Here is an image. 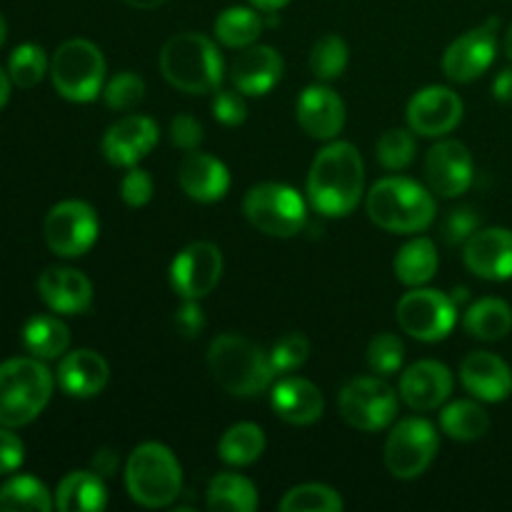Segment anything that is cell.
<instances>
[{
    "label": "cell",
    "instance_id": "cb8c5ba5",
    "mask_svg": "<svg viewBox=\"0 0 512 512\" xmlns=\"http://www.w3.org/2000/svg\"><path fill=\"white\" fill-rule=\"evenodd\" d=\"M38 293L53 313L80 315L93 305V285L80 270L48 268L38 280Z\"/></svg>",
    "mask_w": 512,
    "mask_h": 512
},
{
    "label": "cell",
    "instance_id": "74e56055",
    "mask_svg": "<svg viewBox=\"0 0 512 512\" xmlns=\"http://www.w3.org/2000/svg\"><path fill=\"white\" fill-rule=\"evenodd\" d=\"M48 73V58L45 50L35 43H23L10 53L8 75L18 88H33Z\"/></svg>",
    "mask_w": 512,
    "mask_h": 512
},
{
    "label": "cell",
    "instance_id": "8fae6325",
    "mask_svg": "<svg viewBox=\"0 0 512 512\" xmlns=\"http://www.w3.org/2000/svg\"><path fill=\"white\" fill-rule=\"evenodd\" d=\"M395 318L403 333L423 343H438L450 335L458 320V305L450 295L433 288H413L398 300Z\"/></svg>",
    "mask_w": 512,
    "mask_h": 512
},
{
    "label": "cell",
    "instance_id": "f35d334b",
    "mask_svg": "<svg viewBox=\"0 0 512 512\" xmlns=\"http://www.w3.org/2000/svg\"><path fill=\"white\" fill-rule=\"evenodd\" d=\"M375 158L385 170H405L415 160L413 130L393 128L385 130L375 143Z\"/></svg>",
    "mask_w": 512,
    "mask_h": 512
},
{
    "label": "cell",
    "instance_id": "d6a6232c",
    "mask_svg": "<svg viewBox=\"0 0 512 512\" xmlns=\"http://www.w3.org/2000/svg\"><path fill=\"white\" fill-rule=\"evenodd\" d=\"M265 453V433L255 423H235L223 433L218 443V455L223 463L245 468L260 460Z\"/></svg>",
    "mask_w": 512,
    "mask_h": 512
},
{
    "label": "cell",
    "instance_id": "52a82bcc",
    "mask_svg": "<svg viewBox=\"0 0 512 512\" xmlns=\"http://www.w3.org/2000/svg\"><path fill=\"white\" fill-rule=\"evenodd\" d=\"M50 80L70 103H90L103 93L105 58L95 43L85 38L65 40L50 60Z\"/></svg>",
    "mask_w": 512,
    "mask_h": 512
},
{
    "label": "cell",
    "instance_id": "f6af8a7d",
    "mask_svg": "<svg viewBox=\"0 0 512 512\" xmlns=\"http://www.w3.org/2000/svg\"><path fill=\"white\" fill-rule=\"evenodd\" d=\"M120 195H123V203L130 208H143L153 198V178L148 175V170L143 168H128L123 183H120Z\"/></svg>",
    "mask_w": 512,
    "mask_h": 512
},
{
    "label": "cell",
    "instance_id": "603a6c76",
    "mask_svg": "<svg viewBox=\"0 0 512 512\" xmlns=\"http://www.w3.org/2000/svg\"><path fill=\"white\" fill-rule=\"evenodd\" d=\"M270 405L275 415L288 425H313L325 410L318 385L305 378H293V375L270 385Z\"/></svg>",
    "mask_w": 512,
    "mask_h": 512
},
{
    "label": "cell",
    "instance_id": "7bdbcfd3",
    "mask_svg": "<svg viewBox=\"0 0 512 512\" xmlns=\"http://www.w3.org/2000/svg\"><path fill=\"white\" fill-rule=\"evenodd\" d=\"M478 230L480 215L478 210L468 208V205L450 210L448 218L443 220V238L448 240V245H465Z\"/></svg>",
    "mask_w": 512,
    "mask_h": 512
},
{
    "label": "cell",
    "instance_id": "484cf974",
    "mask_svg": "<svg viewBox=\"0 0 512 512\" xmlns=\"http://www.w3.org/2000/svg\"><path fill=\"white\" fill-rule=\"evenodd\" d=\"M110 380L108 360L95 350H73L65 353L58 365V385L70 398H95Z\"/></svg>",
    "mask_w": 512,
    "mask_h": 512
},
{
    "label": "cell",
    "instance_id": "db71d44e",
    "mask_svg": "<svg viewBox=\"0 0 512 512\" xmlns=\"http://www.w3.org/2000/svg\"><path fill=\"white\" fill-rule=\"evenodd\" d=\"M128 5H133V8L138 10H153V8H160V5H165L168 0H125Z\"/></svg>",
    "mask_w": 512,
    "mask_h": 512
},
{
    "label": "cell",
    "instance_id": "6da1fadb",
    "mask_svg": "<svg viewBox=\"0 0 512 512\" xmlns=\"http://www.w3.org/2000/svg\"><path fill=\"white\" fill-rule=\"evenodd\" d=\"M365 188V165L358 148L333 140L315 155L308 173V198L318 213L345 218L358 208Z\"/></svg>",
    "mask_w": 512,
    "mask_h": 512
},
{
    "label": "cell",
    "instance_id": "9c48e42d",
    "mask_svg": "<svg viewBox=\"0 0 512 512\" xmlns=\"http://www.w3.org/2000/svg\"><path fill=\"white\" fill-rule=\"evenodd\" d=\"M338 408L350 428L378 433L398 418V395L380 375H363L345 383L338 395Z\"/></svg>",
    "mask_w": 512,
    "mask_h": 512
},
{
    "label": "cell",
    "instance_id": "f907efd6",
    "mask_svg": "<svg viewBox=\"0 0 512 512\" xmlns=\"http://www.w3.org/2000/svg\"><path fill=\"white\" fill-rule=\"evenodd\" d=\"M493 95L500 103H512V68L500 70L498 78L493 80Z\"/></svg>",
    "mask_w": 512,
    "mask_h": 512
},
{
    "label": "cell",
    "instance_id": "11a10c76",
    "mask_svg": "<svg viewBox=\"0 0 512 512\" xmlns=\"http://www.w3.org/2000/svg\"><path fill=\"white\" fill-rule=\"evenodd\" d=\"M450 298H453L455 305H458V308H460V303H465V300H468V290H465V288H455Z\"/></svg>",
    "mask_w": 512,
    "mask_h": 512
},
{
    "label": "cell",
    "instance_id": "8d00e7d4",
    "mask_svg": "<svg viewBox=\"0 0 512 512\" xmlns=\"http://www.w3.org/2000/svg\"><path fill=\"white\" fill-rule=\"evenodd\" d=\"M350 50L340 35H323L310 50V70L318 80H335L348 68Z\"/></svg>",
    "mask_w": 512,
    "mask_h": 512
},
{
    "label": "cell",
    "instance_id": "7a4b0ae2",
    "mask_svg": "<svg viewBox=\"0 0 512 512\" xmlns=\"http://www.w3.org/2000/svg\"><path fill=\"white\" fill-rule=\"evenodd\" d=\"M208 368L218 388L235 398H255L270 390L275 380L270 353L235 333L213 338L208 348Z\"/></svg>",
    "mask_w": 512,
    "mask_h": 512
},
{
    "label": "cell",
    "instance_id": "7c38bea8",
    "mask_svg": "<svg viewBox=\"0 0 512 512\" xmlns=\"http://www.w3.org/2000/svg\"><path fill=\"white\" fill-rule=\"evenodd\" d=\"M45 243L60 258H80L95 245L100 233L98 215L85 200H63L53 205L43 225Z\"/></svg>",
    "mask_w": 512,
    "mask_h": 512
},
{
    "label": "cell",
    "instance_id": "9a60e30c",
    "mask_svg": "<svg viewBox=\"0 0 512 512\" xmlns=\"http://www.w3.org/2000/svg\"><path fill=\"white\" fill-rule=\"evenodd\" d=\"M408 125L423 138H440L458 128L463 120V100L445 85H428L408 103Z\"/></svg>",
    "mask_w": 512,
    "mask_h": 512
},
{
    "label": "cell",
    "instance_id": "44dd1931",
    "mask_svg": "<svg viewBox=\"0 0 512 512\" xmlns=\"http://www.w3.org/2000/svg\"><path fill=\"white\" fill-rule=\"evenodd\" d=\"M283 78V58L270 45H248L230 63V83L243 95H265Z\"/></svg>",
    "mask_w": 512,
    "mask_h": 512
},
{
    "label": "cell",
    "instance_id": "f546056e",
    "mask_svg": "<svg viewBox=\"0 0 512 512\" xmlns=\"http://www.w3.org/2000/svg\"><path fill=\"white\" fill-rule=\"evenodd\" d=\"M205 505L213 512H253L258 508V490L238 473H220L210 480Z\"/></svg>",
    "mask_w": 512,
    "mask_h": 512
},
{
    "label": "cell",
    "instance_id": "d6986e66",
    "mask_svg": "<svg viewBox=\"0 0 512 512\" xmlns=\"http://www.w3.org/2000/svg\"><path fill=\"white\" fill-rule=\"evenodd\" d=\"M465 268L483 280L512 278V230L483 228L463 245Z\"/></svg>",
    "mask_w": 512,
    "mask_h": 512
},
{
    "label": "cell",
    "instance_id": "ffe728a7",
    "mask_svg": "<svg viewBox=\"0 0 512 512\" xmlns=\"http://www.w3.org/2000/svg\"><path fill=\"white\" fill-rule=\"evenodd\" d=\"M298 125L315 140H333L345 125V105L328 85H308L295 105Z\"/></svg>",
    "mask_w": 512,
    "mask_h": 512
},
{
    "label": "cell",
    "instance_id": "e0dca14e",
    "mask_svg": "<svg viewBox=\"0 0 512 512\" xmlns=\"http://www.w3.org/2000/svg\"><path fill=\"white\" fill-rule=\"evenodd\" d=\"M158 125L148 115H125L103 135V155L115 168H133L158 145Z\"/></svg>",
    "mask_w": 512,
    "mask_h": 512
},
{
    "label": "cell",
    "instance_id": "f1b7e54d",
    "mask_svg": "<svg viewBox=\"0 0 512 512\" xmlns=\"http://www.w3.org/2000/svg\"><path fill=\"white\" fill-rule=\"evenodd\" d=\"M215 38L218 43H223L225 48L243 50L248 45L258 43L260 33L265 28L263 15L258 13V8H245V5H233V8H225L223 13L215 18Z\"/></svg>",
    "mask_w": 512,
    "mask_h": 512
},
{
    "label": "cell",
    "instance_id": "5b68a950",
    "mask_svg": "<svg viewBox=\"0 0 512 512\" xmlns=\"http://www.w3.org/2000/svg\"><path fill=\"white\" fill-rule=\"evenodd\" d=\"M125 490L143 508H168L183 493V468L173 450L160 443H143L125 463Z\"/></svg>",
    "mask_w": 512,
    "mask_h": 512
},
{
    "label": "cell",
    "instance_id": "e575fe53",
    "mask_svg": "<svg viewBox=\"0 0 512 512\" xmlns=\"http://www.w3.org/2000/svg\"><path fill=\"white\" fill-rule=\"evenodd\" d=\"M55 500L50 498L48 488L30 475L10 478L0 488V510L3 512H50Z\"/></svg>",
    "mask_w": 512,
    "mask_h": 512
},
{
    "label": "cell",
    "instance_id": "bcb514c9",
    "mask_svg": "<svg viewBox=\"0 0 512 512\" xmlns=\"http://www.w3.org/2000/svg\"><path fill=\"white\" fill-rule=\"evenodd\" d=\"M170 143H173L175 148L185 150V153L198 150V145L203 143V125L198 123V118H193V115L188 113L175 115V118L170 120Z\"/></svg>",
    "mask_w": 512,
    "mask_h": 512
},
{
    "label": "cell",
    "instance_id": "9f6ffc18",
    "mask_svg": "<svg viewBox=\"0 0 512 512\" xmlns=\"http://www.w3.org/2000/svg\"><path fill=\"white\" fill-rule=\"evenodd\" d=\"M505 53H508V58L512 60V25L508 28V33H505Z\"/></svg>",
    "mask_w": 512,
    "mask_h": 512
},
{
    "label": "cell",
    "instance_id": "5bb4252c",
    "mask_svg": "<svg viewBox=\"0 0 512 512\" xmlns=\"http://www.w3.org/2000/svg\"><path fill=\"white\" fill-rule=\"evenodd\" d=\"M500 20L490 18L478 28L468 30L448 45L443 55V73L453 83H470L493 65L498 50Z\"/></svg>",
    "mask_w": 512,
    "mask_h": 512
},
{
    "label": "cell",
    "instance_id": "8992f818",
    "mask_svg": "<svg viewBox=\"0 0 512 512\" xmlns=\"http://www.w3.org/2000/svg\"><path fill=\"white\" fill-rule=\"evenodd\" d=\"M53 395V373L38 358H13L0 365V425L33 423Z\"/></svg>",
    "mask_w": 512,
    "mask_h": 512
},
{
    "label": "cell",
    "instance_id": "ac0fdd59",
    "mask_svg": "<svg viewBox=\"0 0 512 512\" xmlns=\"http://www.w3.org/2000/svg\"><path fill=\"white\" fill-rule=\"evenodd\" d=\"M450 393H453V373L438 360H418L400 375V398L418 413L440 408Z\"/></svg>",
    "mask_w": 512,
    "mask_h": 512
},
{
    "label": "cell",
    "instance_id": "83f0119b",
    "mask_svg": "<svg viewBox=\"0 0 512 512\" xmlns=\"http://www.w3.org/2000/svg\"><path fill=\"white\" fill-rule=\"evenodd\" d=\"M438 250L430 238H413L398 250L395 255V278L408 288H420V285L430 283L438 273Z\"/></svg>",
    "mask_w": 512,
    "mask_h": 512
},
{
    "label": "cell",
    "instance_id": "277c9868",
    "mask_svg": "<svg viewBox=\"0 0 512 512\" xmlns=\"http://www.w3.org/2000/svg\"><path fill=\"white\" fill-rule=\"evenodd\" d=\"M160 70L173 88L190 95L215 93L225 78L223 55L203 33L173 35L160 50Z\"/></svg>",
    "mask_w": 512,
    "mask_h": 512
},
{
    "label": "cell",
    "instance_id": "4316f807",
    "mask_svg": "<svg viewBox=\"0 0 512 512\" xmlns=\"http://www.w3.org/2000/svg\"><path fill=\"white\" fill-rule=\"evenodd\" d=\"M55 508L63 512H100L108 508V490L93 470H75L60 480Z\"/></svg>",
    "mask_w": 512,
    "mask_h": 512
},
{
    "label": "cell",
    "instance_id": "ba28073f",
    "mask_svg": "<svg viewBox=\"0 0 512 512\" xmlns=\"http://www.w3.org/2000/svg\"><path fill=\"white\" fill-rule=\"evenodd\" d=\"M243 213L270 238H293L305 228L308 208L298 190L283 183H260L245 193Z\"/></svg>",
    "mask_w": 512,
    "mask_h": 512
},
{
    "label": "cell",
    "instance_id": "b9f144b4",
    "mask_svg": "<svg viewBox=\"0 0 512 512\" xmlns=\"http://www.w3.org/2000/svg\"><path fill=\"white\" fill-rule=\"evenodd\" d=\"M310 355V340L303 333H288L273 345L270 350V363H273L275 375H288L295 368L308 360Z\"/></svg>",
    "mask_w": 512,
    "mask_h": 512
},
{
    "label": "cell",
    "instance_id": "6f0895ef",
    "mask_svg": "<svg viewBox=\"0 0 512 512\" xmlns=\"http://www.w3.org/2000/svg\"><path fill=\"white\" fill-rule=\"evenodd\" d=\"M5 35H8V25H5V18H3V13H0V45L5 43Z\"/></svg>",
    "mask_w": 512,
    "mask_h": 512
},
{
    "label": "cell",
    "instance_id": "d590c367",
    "mask_svg": "<svg viewBox=\"0 0 512 512\" xmlns=\"http://www.w3.org/2000/svg\"><path fill=\"white\" fill-rule=\"evenodd\" d=\"M278 508L280 512H340L345 503L338 490L320 483H305L290 488Z\"/></svg>",
    "mask_w": 512,
    "mask_h": 512
},
{
    "label": "cell",
    "instance_id": "f5cc1de1",
    "mask_svg": "<svg viewBox=\"0 0 512 512\" xmlns=\"http://www.w3.org/2000/svg\"><path fill=\"white\" fill-rule=\"evenodd\" d=\"M8 98H10V75L0 68V108L8 103Z\"/></svg>",
    "mask_w": 512,
    "mask_h": 512
},
{
    "label": "cell",
    "instance_id": "c3c4849f",
    "mask_svg": "<svg viewBox=\"0 0 512 512\" xmlns=\"http://www.w3.org/2000/svg\"><path fill=\"white\" fill-rule=\"evenodd\" d=\"M25 448L23 440L15 433H10V428H0V475L15 473V470L23 465Z\"/></svg>",
    "mask_w": 512,
    "mask_h": 512
},
{
    "label": "cell",
    "instance_id": "ab89813d",
    "mask_svg": "<svg viewBox=\"0 0 512 512\" xmlns=\"http://www.w3.org/2000/svg\"><path fill=\"white\" fill-rule=\"evenodd\" d=\"M405 345L395 333H378L368 345V365L375 375L388 378L403 368Z\"/></svg>",
    "mask_w": 512,
    "mask_h": 512
},
{
    "label": "cell",
    "instance_id": "816d5d0a",
    "mask_svg": "<svg viewBox=\"0 0 512 512\" xmlns=\"http://www.w3.org/2000/svg\"><path fill=\"white\" fill-rule=\"evenodd\" d=\"M253 8H258L260 13H278L280 8H285V5L290 3V0H248Z\"/></svg>",
    "mask_w": 512,
    "mask_h": 512
},
{
    "label": "cell",
    "instance_id": "30bf717a",
    "mask_svg": "<svg viewBox=\"0 0 512 512\" xmlns=\"http://www.w3.org/2000/svg\"><path fill=\"white\" fill-rule=\"evenodd\" d=\"M440 440L425 418H403L385 440V468L398 480H415L433 465Z\"/></svg>",
    "mask_w": 512,
    "mask_h": 512
},
{
    "label": "cell",
    "instance_id": "ee69618b",
    "mask_svg": "<svg viewBox=\"0 0 512 512\" xmlns=\"http://www.w3.org/2000/svg\"><path fill=\"white\" fill-rule=\"evenodd\" d=\"M210 108H213V118L218 123L228 125V128H235V125L245 123V118H248V105H245V98L240 90L218 88Z\"/></svg>",
    "mask_w": 512,
    "mask_h": 512
},
{
    "label": "cell",
    "instance_id": "7dc6e473",
    "mask_svg": "<svg viewBox=\"0 0 512 512\" xmlns=\"http://www.w3.org/2000/svg\"><path fill=\"white\" fill-rule=\"evenodd\" d=\"M175 328L183 338H198L203 333L205 313L198 300H183V305L175 310Z\"/></svg>",
    "mask_w": 512,
    "mask_h": 512
},
{
    "label": "cell",
    "instance_id": "60d3db41",
    "mask_svg": "<svg viewBox=\"0 0 512 512\" xmlns=\"http://www.w3.org/2000/svg\"><path fill=\"white\" fill-rule=\"evenodd\" d=\"M103 98L108 108L120 110V113L133 110L145 98V80L130 70H123L108 80V85L103 88Z\"/></svg>",
    "mask_w": 512,
    "mask_h": 512
},
{
    "label": "cell",
    "instance_id": "7402d4cb",
    "mask_svg": "<svg viewBox=\"0 0 512 512\" xmlns=\"http://www.w3.org/2000/svg\"><path fill=\"white\" fill-rule=\"evenodd\" d=\"M460 383L483 403H500L512 393V370L495 353L475 350L460 363Z\"/></svg>",
    "mask_w": 512,
    "mask_h": 512
},
{
    "label": "cell",
    "instance_id": "836d02e7",
    "mask_svg": "<svg viewBox=\"0 0 512 512\" xmlns=\"http://www.w3.org/2000/svg\"><path fill=\"white\" fill-rule=\"evenodd\" d=\"M440 428L448 438L470 443V440H478L488 433L490 418L473 400H455V403L445 405L443 413H440Z\"/></svg>",
    "mask_w": 512,
    "mask_h": 512
},
{
    "label": "cell",
    "instance_id": "2e32d148",
    "mask_svg": "<svg viewBox=\"0 0 512 512\" xmlns=\"http://www.w3.org/2000/svg\"><path fill=\"white\" fill-rule=\"evenodd\" d=\"M473 155L458 140H440L425 155L428 188L440 198H458L473 185Z\"/></svg>",
    "mask_w": 512,
    "mask_h": 512
},
{
    "label": "cell",
    "instance_id": "3957f363",
    "mask_svg": "<svg viewBox=\"0 0 512 512\" xmlns=\"http://www.w3.org/2000/svg\"><path fill=\"white\" fill-rule=\"evenodd\" d=\"M368 218L388 233L410 235L428 230L435 220L433 190L418 180L393 175L383 178L370 188L365 200Z\"/></svg>",
    "mask_w": 512,
    "mask_h": 512
},
{
    "label": "cell",
    "instance_id": "4fadbf2b",
    "mask_svg": "<svg viewBox=\"0 0 512 512\" xmlns=\"http://www.w3.org/2000/svg\"><path fill=\"white\" fill-rule=\"evenodd\" d=\"M223 275V253L208 240L190 243L170 263V285L183 300H203Z\"/></svg>",
    "mask_w": 512,
    "mask_h": 512
},
{
    "label": "cell",
    "instance_id": "681fc988",
    "mask_svg": "<svg viewBox=\"0 0 512 512\" xmlns=\"http://www.w3.org/2000/svg\"><path fill=\"white\" fill-rule=\"evenodd\" d=\"M118 465H120V458L113 448H100V450H95L90 470H93V473H98L100 478H110V475L118 473Z\"/></svg>",
    "mask_w": 512,
    "mask_h": 512
},
{
    "label": "cell",
    "instance_id": "4dcf8cb0",
    "mask_svg": "<svg viewBox=\"0 0 512 512\" xmlns=\"http://www.w3.org/2000/svg\"><path fill=\"white\" fill-rule=\"evenodd\" d=\"M463 325L473 338L493 343L512 330V308L500 298H483L465 310Z\"/></svg>",
    "mask_w": 512,
    "mask_h": 512
},
{
    "label": "cell",
    "instance_id": "d4e9b609",
    "mask_svg": "<svg viewBox=\"0 0 512 512\" xmlns=\"http://www.w3.org/2000/svg\"><path fill=\"white\" fill-rule=\"evenodd\" d=\"M178 183L190 200L218 203L230 190V173L225 163L208 153L190 150L178 168Z\"/></svg>",
    "mask_w": 512,
    "mask_h": 512
},
{
    "label": "cell",
    "instance_id": "1f68e13d",
    "mask_svg": "<svg viewBox=\"0 0 512 512\" xmlns=\"http://www.w3.org/2000/svg\"><path fill=\"white\" fill-rule=\"evenodd\" d=\"M23 343L38 360H55L68 350L70 330L53 315H35L25 323Z\"/></svg>",
    "mask_w": 512,
    "mask_h": 512
}]
</instances>
